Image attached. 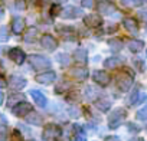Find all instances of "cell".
<instances>
[{
  "instance_id": "30bf717a",
  "label": "cell",
  "mask_w": 147,
  "mask_h": 141,
  "mask_svg": "<svg viewBox=\"0 0 147 141\" xmlns=\"http://www.w3.org/2000/svg\"><path fill=\"white\" fill-rule=\"evenodd\" d=\"M84 23L87 26H90V28H97V26H100L102 23V20H101V17L98 15H87L84 17Z\"/></svg>"
},
{
  "instance_id": "74e56055",
  "label": "cell",
  "mask_w": 147,
  "mask_h": 141,
  "mask_svg": "<svg viewBox=\"0 0 147 141\" xmlns=\"http://www.w3.org/2000/svg\"><path fill=\"white\" fill-rule=\"evenodd\" d=\"M5 87H7V84H6V81L0 77V88H5Z\"/></svg>"
},
{
  "instance_id": "cb8c5ba5",
  "label": "cell",
  "mask_w": 147,
  "mask_h": 141,
  "mask_svg": "<svg viewBox=\"0 0 147 141\" xmlns=\"http://www.w3.org/2000/svg\"><path fill=\"white\" fill-rule=\"evenodd\" d=\"M56 59H58V62H59L61 65H63V66L69 65V62H71V59H69V56H68L66 53H58Z\"/></svg>"
},
{
  "instance_id": "83f0119b",
  "label": "cell",
  "mask_w": 147,
  "mask_h": 141,
  "mask_svg": "<svg viewBox=\"0 0 147 141\" xmlns=\"http://www.w3.org/2000/svg\"><path fill=\"white\" fill-rule=\"evenodd\" d=\"M146 114H147V108L144 107V108H141V109L137 112V118L141 120V121H146V120H147V115H146Z\"/></svg>"
},
{
  "instance_id": "6da1fadb",
  "label": "cell",
  "mask_w": 147,
  "mask_h": 141,
  "mask_svg": "<svg viewBox=\"0 0 147 141\" xmlns=\"http://www.w3.org/2000/svg\"><path fill=\"white\" fill-rule=\"evenodd\" d=\"M127 117V112L124 108H115L113 111V114L110 115L108 118V124H110V128H117L123 124V121L125 120Z\"/></svg>"
},
{
  "instance_id": "4fadbf2b",
  "label": "cell",
  "mask_w": 147,
  "mask_h": 141,
  "mask_svg": "<svg viewBox=\"0 0 147 141\" xmlns=\"http://www.w3.org/2000/svg\"><path fill=\"white\" fill-rule=\"evenodd\" d=\"M36 81L40 82V84H45V85L52 84V82L55 81V74H53V72H43V74H39V75H36Z\"/></svg>"
},
{
  "instance_id": "2e32d148",
  "label": "cell",
  "mask_w": 147,
  "mask_h": 141,
  "mask_svg": "<svg viewBox=\"0 0 147 141\" xmlns=\"http://www.w3.org/2000/svg\"><path fill=\"white\" fill-rule=\"evenodd\" d=\"M123 25H124V28H125L128 32H131V33H137V22H136L134 19H131V17H125V19L123 20Z\"/></svg>"
},
{
  "instance_id": "836d02e7",
  "label": "cell",
  "mask_w": 147,
  "mask_h": 141,
  "mask_svg": "<svg viewBox=\"0 0 147 141\" xmlns=\"http://www.w3.org/2000/svg\"><path fill=\"white\" fill-rule=\"evenodd\" d=\"M6 135H7V130L5 125H0V141H5L6 140Z\"/></svg>"
},
{
  "instance_id": "484cf974",
  "label": "cell",
  "mask_w": 147,
  "mask_h": 141,
  "mask_svg": "<svg viewBox=\"0 0 147 141\" xmlns=\"http://www.w3.org/2000/svg\"><path fill=\"white\" fill-rule=\"evenodd\" d=\"M36 33H38V30H36V29H30V30L28 32V35L25 36V40H26V42L33 40V39H35V36H36Z\"/></svg>"
},
{
  "instance_id": "d6a6232c",
  "label": "cell",
  "mask_w": 147,
  "mask_h": 141,
  "mask_svg": "<svg viewBox=\"0 0 147 141\" xmlns=\"http://www.w3.org/2000/svg\"><path fill=\"white\" fill-rule=\"evenodd\" d=\"M75 141H87V135L80 130L78 132H75Z\"/></svg>"
},
{
  "instance_id": "8992f818",
  "label": "cell",
  "mask_w": 147,
  "mask_h": 141,
  "mask_svg": "<svg viewBox=\"0 0 147 141\" xmlns=\"http://www.w3.org/2000/svg\"><path fill=\"white\" fill-rule=\"evenodd\" d=\"M9 58L13 60V62H16V63H23L25 62V58H26V55H25V52L23 50H20L19 48H13V49H10L9 50Z\"/></svg>"
},
{
  "instance_id": "4316f807",
  "label": "cell",
  "mask_w": 147,
  "mask_h": 141,
  "mask_svg": "<svg viewBox=\"0 0 147 141\" xmlns=\"http://www.w3.org/2000/svg\"><path fill=\"white\" fill-rule=\"evenodd\" d=\"M22 98H23V97H22L20 94H18V95H13V97H10V98H9V102H7V104H9V105H13V104H19Z\"/></svg>"
},
{
  "instance_id": "603a6c76",
  "label": "cell",
  "mask_w": 147,
  "mask_h": 141,
  "mask_svg": "<svg viewBox=\"0 0 147 141\" xmlns=\"http://www.w3.org/2000/svg\"><path fill=\"white\" fill-rule=\"evenodd\" d=\"M108 43H110V46H111V49H113L114 52H118V50H121V48H123V43H121V40H118V39H111Z\"/></svg>"
},
{
  "instance_id": "d6986e66",
  "label": "cell",
  "mask_w": 147,
  "mask_h": 141,
  "mask_svg": "<svg viewBox=\"0 0 147 141\" xmlns=\"http://www.w3.org/2000/svg\"><path fill=\"white\" fill-rule=\"evenodd\" d=\"M98 9H100V12H101L102 15H111V13H114V12H115V7H114V5H111V3H107V2L101 3Z\"/></svg>"
},
{
  "instance_id": "60d3db41",
  "label": "cell",
  "mask_w": 147,
  "mask_h": 141,
  "mask_svg": "<svg viewBox=\"0 0 147 141\" xmlns=\"http://www.w3.org/2000/svg\"><path fill=\"white\" fill-rule=\"evenodd\" d=\"M3 122H5V118L2 117V114H0V124H3Z\"/></svg>"
},
{
  "instance_id": "7c38bea8",
  "label": "cell",
  "mask_w": 147,
  "mask_h": 141,
  "mask_svg": "<svg viewBox=\"0 0 147 141\" xmlns=\"http://www.w3.org/2000/svg\"><path fill=\"white\" fill-rule=\"evenodd\" d=\"M26 121H28L29 124H32V125H42V124H43V117H42L40 114H38V112L30 111V112L26 115Z\"/></svg>"
},
{
  "instance_id": "5b68a950",
  "label": "cell",
  "mask_w": 147,
  "mask_h": 141,
  "mask_svg": "<svg viewBox=\"0 0 147 141\" xmlns=\"http://www.w3.org/2000/svg\"><path fill=\"white\" fill-rule=\"evenodd\" d=\"M30 111H32V105L28 102H22V104L19 102L16 107H13V114L18 117H26Z\"/></svg>"
},
{
  "instance_id": "9c48e42d",
  "label": "cell",
  "mask_w": 147,
  "mask_h": 141,
  "mask_svg": "<svg viewBox=\"0 0 147 141\" xmlns=\"http://www.w3.org/2000/svg\"><path fill=\"white\" fill-rule=\"evenodd\" d=\"M80 15H81V10L77 9V7H74V6H68L66 9H63V10L61 12V16H62L63 19H75V17H78Z\"/></svg>"
},
{
  "instance_id": "ab89813d",
  "label": "cell",
  "mask_w": 147,
  "mask_h": 141,
  "mask_svg": "<svg viewBox=\"0 0 147 141\" xmlns=\"http://www.w3.org/2000/svg\"><path fill=\"white\" fill-rule=\"evenodd\" d=\"M130 141H143V138H131Z\"/></svg>"
},
{
  "instance_id": "f1b7e54d",
  "label": "cell",
  "mask_w": 147,
  "mask_h": 141,
  "mask_svg": "<svg viewBox=\"0 0 147 141\" xmlns=\"http://www.w3.org/2000/svg\"><path fill=\"white\" fill-rule=\"evenodd\" d=\"M94 94H95V89H94L92 87H87V88H85V97H87L88 99H92V98H94Z\"/></svg>"
},
{
  "instance_id": "1f68e13d",
  "label": "cell",
  "mask_w": 147,
  "mask_h": 141,
  "mask_svg": "<svg viewBox=\"0 0 147 141\" xmlns=\"http://www.w3.org/2000/svg\"><path fill=\"white\" fill-rule=\"evenodd\" d=\"M81 5H82V7L92 9V7H94V5H95V0H82Z\"/></svg>"
},
{
  "instance_id": "3957f363",
  "label": "cell",
  "mask_w": 147,
  "mask_h": 141,
  "mask_svg": "<svg viewBox=\"0 0 147 141\" xmlns=\"http://www.w3.org/2000/svg\"><path fill=\"white\" fill-rule=\"evenodd\" d=\"M131 84H133V78H131L128 74H121V75L118 77L117 85H118V89H120V91H123V92L128 91L130 87H131Z\"/></svg>"
},
{
  "instance_id": "5bb4252c",
  "label": "cell",
  "mask_w": 147,
  "mask_h": 141,
  "mask_svg": "<svg viewBox=\"0 0 147 141\" xmlns=\"http://www.w3.org/2000/svg\"><path fill=\"white\" fill-rule=\"evenodd\" d=\"M30 95H32V98L35 99V102H36L38 105H40V107H46V104H48L46 97H45L40 91H38V89H32V91H30Z\"/></svg>"
},
{
  "instance_id": "e0dca14e",
  "label": "cell",
  "mask_w": 147,
  "mask_h": 141,
  "mask_svg": "<svg viewBox=\"0 0 147 141\" xmlns=\"http://www.w3.org/2000/svg\"><path fill=\"white\" fill-rule=\"evenodd\" d=\"M72 77H75L78 81H84L88 77V70L84 68H75V69H72Z\"/></svg>"
},
{
  "instance_id": "52a82bcc",
  "label": "cell",
  "mask_w": 147,
  "mask_h": 141,
  "mask_svg": "<svg viewBox=\"0 0 147 141\" xmlns=\"http://www.w3.org/2000/svg\"><path fill=\"white\" fill-rule=\"evenodd\" d=\"M94 81L100 84L101 87H105L110 84V75L104 72V70H97V72H94Z\"/></svg>"
},
{
  "instance_id": "277c9868",
  "label": "cell",
  "mask_w": 147,
  "mask_h": 141,
  "mask_svg": "<svg viewBox=\"0 0 147 141\" xmlns=\"http://www.w3.org/2000/svg\"><path fill=\"white\" fill-rule=\"evenodd\" d=\"M61 135V128L55 124H51L48 127H45L43 130V138L45 140H52V138H58Z\"/></svg>"
},
{
  "instance_id": "8d00e7d4",
  "label": "cell",
  "mask_w": 147,
  "mask_h": 141,
  "mask_svg": "<svg viewBox=\"0 0 147 141\" xmlns=\"http://www.w3.org/2000/svg\"><path fill=\"white\" fill-rule=\"evenodd\" d=\"M105 141H120V138L114 135V137H107V138H105Z\"/></svg>"
},
{
  "instance_id": "d4e9b609",
  "label": "cell",
  "mask_w": 147,
  "mask_h": 141,
  "mask_svg": "<svg viewBox=\"0 0 147 141\" xmlns=\"http://www.w3.org/2000/svg\"><path fill=\"white\" fill-rule=\"evenodd\" d=\"M121 2L125 6H141L144 0H121Z\"/></svg>"
},
{
  "instance_id": "ba28073f",
  "label": "cell",
  "mask_w": 147,
  "mask_h": 141,
  "mask_svg": "<svg viewBox=\"0 0 147 141\" xmlns=\"http://www.w3.org/2000/svg\"><path fill=\"white\" fill-rule=\"evenodd\" d=\"M40 45H42L45 49H48V50H53V49L56 48L58 42L55 40L53 36H51V35H43L42 39H40Z\"/></svg>"
},
{
  "instance_id": "7a4b0ae2",
  "label": "cell",
  "mask_w": 147,
  "mask_h": 141,
  "mask_svg": "<svg viewBox=\"0 0 147 141\" xmlns=\"http://www.w3.org/2000/svg\"><path fill=\"white\" fill-rule=\"evenodd\" d=\"M30 65L35 69H48L51 66V60L40 55H32L30 56Z\"/></svg>"
},
{
  "instance_id": "ac0fdd59",
  "label": "cell",
  "mask_w": 147,
  "mask_h": 141,
  "mask_svg": "<svg viewBox=\"0 0 147 141\" xmlns=\"http://www.w3.org/2000/svg\"><path fill=\"white\" fill-rule=\"evenodd\" d=\"M12 29H13V32L18 33V35L22 33L23 29H25V20L20 19V17H16V19L13 20V23H12Z\"/></svg>"
},
{
  "instance_id": "7bdbcfd3",
  "label": "cell",
  "mask_w": 147,
  "mask_h": 141,
  "mask_svg": "<svg viewBox=\"0 0 147 141\" xmlns=\"http://www.w3.org/2000/svg\"><path fill=\"white\" fill-rule=\"evenodd\" d=\"M29 141H35V140H29Z\"/></svg>"
},
{
  "instance_id": "4dcf8cb0",
  "label": "cell",
  "mask_w": 147,
  "mask_h": 141,
  "mask_svg": "<svg viewBox=\"0 0 147 141\" xmlns=\"http://www.w3.org/2000/svg\"><path fill=\"white\" fill-rule=\"evenodd\" d=\"M10 141H23V140H22V134H20V131L15 130V131L12 132V138H10Z\"/></svg>"
},
{
  "instance_id": "8fae6325",
  "label": "cell",
  "mask_w": 147,
  "mask_h": 141,
  "mask_svg": "<svg viewBox=\"0 0 147 141\" xmlns=\"http://www.w3.org/2000/svg\"><path fill=\"white\" fill-rule=\"evenodd\" d=\"M9 85H10V88L19 91V89H22V88L26 85V81H25V78H22V77L13 75V77L10 78V81H9Z\"/></svg>"
},
{
  "instance_id": "ffe728a7",
  "label": "cell",
  "mask_w": 147,
  "mask_h": 141,
  "mask_svg": "<svg viewBox=\"0 0 147 141\" xmlns=\"http://www.w3.org/2000/svg\"><path fill=\"white\" fill-rule=\"evenodd\" d=\"M95 105H97V108L101 109V111H108L110 107H111V102H110L108 98H100V99H97Z\"/></svg>"
},
{
  "instance_id": "b9f144b4",
  "label": "cell",
  "mask_w": 147,
  "mask_h": 141,
  "mask_svg": "<svg viewBox=\"0 0 147 141\" xmlns=\"http://www.w3.org/2000/svg\"><path fill=\"white\" fill-rule=\"evenodd\" d=\"M55 2H58V3H66V0H55Z\"/></svg>"
},
{
  "instance_id": "e575fe53",
  "label": "cell",
  "mask_w": 147,
  "mask_h": 141,
  "mask_svg": "<svg viewBox=\"0 0 147 141\" xmlns=\"http://www.w3.org/2000/svg\"><path fill=\"white\" fill-rule=\"evenodd\" d=\"M16 9H18V10H25V9H26L25 0H16Z\"/></svg>"
},
{
  "instance_id": "7402d4cb",
  "label": "cell",
  "mask_w": 147,
  "mask_h": 141,
  "mask_svg": "<svg viewBox=\"0 0 147 141\" xmlns=\"http://www.w3.org/2000/svg\"><path fill=\"white\" fill-rule=\"evenodd\" d=\"M75 59H77V62L85 63L87 62V50L85 49H77L75 50Z\"/></svg>"
},
{
  "instance_id": "9a60e30c",
  "label": "cell",
  "mask_w": 147,
  "mask_h": 141,
  "mask_svg": "<svg viewBox=\"0 0 147 141\" xmlns=\"http://www.w3.org/2000/svg\"><path fill=\"white\" fill-rule=\"evenodd\" d=\"M121 63H123V59H121V58L113 56V58H107V59L104 60V68H105V69H114V68L120 66Z\"/></svg>"
},
{
  "instance_id": "d590c367",
  "label": "cell",
  "mask_w": 147,
  "mask_h": 141,
  "mask_svg": "<svg viewBox=\"0 0 147 141\" xmlns=\"http://www.w3.org/2000/svg\"><path fill=\"white\" fill-rule=\"evenodd\" d=\"M128 130H130V131H140L138 125H134L133 122H130V124H128Z\"/></svg>"
},
{
  "instance_id": "44dd1931",
  "label": "cell",
  "mask_w": 147,
  "mask_h": 141,
  "mask_svg": "<svg viewBox=\"0 0 147 141\" xmlns=\"http://www.w3.org/2000/svg\"><path fill=\"white\" fill-rule=\"evenodd\" d=\"M144 48V43L141 40H130L128 42V49L131 52H140Z\"/></svg>"
},
{
  "instance_id": "f35d334b",
  "label": "cell",
  "mask_w": 147,
  "mask_h": 141,
  "mask_svg": "<svg viewBox=\"0 0 147 141\" xmlns=\"http://www.w3.org/2000/svg\"><path fill=\"white\" fill-rule=\"evenodd\" d=\"M2 104H3V94L0 92V105H2Z\"/></svg>"
},
{
  "instance_id": "f546056e",
  "label": "cell",
  "mask_w": 147,
  "mask_h": 141,
  "mask_svg": "<svg viewBox=\"0 0 147 141\" xmlns=\"http://www.w3.org/2000/svg\"><path fill=\"white\" fill-rule=\"evenodd\" d=\"M7 29L3 26V28H0V42H5V40H7Z\"/></svg>"
}]
</instances>
